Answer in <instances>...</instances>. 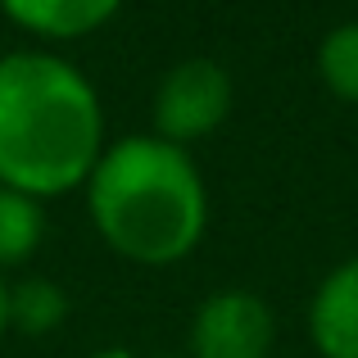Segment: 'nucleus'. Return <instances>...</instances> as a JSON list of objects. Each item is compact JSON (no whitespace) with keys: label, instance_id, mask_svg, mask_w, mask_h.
Masks as SVG:
<instances>
[{"label":"nucleus","instance_id":"1","mask_svg":"<svg viewBox=\"0 0 358 358\" xmlns=\"http://www.w3.org/2000/svg\"><path fill=\"white\" fill-rule=\"evenodd\" d=\"M105 155L100 96L69 59L18 50L0 59V186L64 195L87 186Z\"/></svg>","mask_w":358,"mask_h":358},{"label":"nucleus","instance_id":"2","mask_svg":"<svg viewBox=\"0 0 358 358\" xmlns=\"http://www.w3.org/2000/svg\"><path fill=\"white\" fill-rule=\"evenodd\" d=\"M87 209L114 254L145 268H168L200 245L209 195L182 145L127 136L91 168Z\"/></svg>","mask_w":358,"mask_h":358},{"label":"nucleus","instance_id":"3","mask_svg":"<svg viewBox=\"0 0 358 358\" xmlns=\"http://www.w3.org/2000/svg\"><path fill=\"white\" fill-rule=\"evenodd\" d=\"M231 114V78L213 59H186L164 73L155 91V131L168 145H186L218 131Z\"/></svg>","mask_w":358,"mask_h":358},{"label":"nucleus","instance_id":"4","mask_svg":"<svg viewBox=\"0 0 358 358\" xmlns=\"http://www.w3.org/2000/svg\"><path fill=\"white\" fill-rule=\"evenodd\" d=\"M272 313L250 290H222L195 308L191 354L195 358H268Z\"/></svg>","mask_w":358,"mask_h":358},{"label":"nucleus","instance_id":"5","mask_svg":"<svg viewBox=\"0 0 358 358\" xmlns=\"http://www.w3.org/2000/svg\"><path fill=\"white\" fill-rule=\"evenodd\" d=\"M308 336L322 358H358V259L341 263L317 286L308 308Z\"/></svg>","mask_w":358,"mask_h":358},{"label":"nucleus","instance_id":"6","mask_svg":"<svg viewBox=\"0 0 358 358\" xmlns=\"http://www.w3.org/2000/svg\"><path fill=\"white\" fill-rule=\"evenodd\" d=\"M118 5L122 0H0V9L18 27L36 36H55V41H73V36L105 27L118 14Z\"/></svg>","mask_w":358,"mask_h":358},{"label":"nucleus","instance_id":"7","mask_svg":"<svg viewBox=\"0 0 358 358\" xmlns=\"http://www.w3.org/2000/svg\"><path fill=\"white\" fill-rule=\"evenodd\" d=\"M41 231H45L41 200L0 186V268H18L23 259H32L41 245Z\"/></svg>","mask_w":358,"mask_h":358},{"label":"nucleus","instance_id":"8","mask_svg":"<svg viewBox=\"0 0 358 358\" xmlns=\"http://www.w3.org/2000/svg\"><path fill=\"white\" fill-rule=\"evenodd\" d=\"M69 317V295L45 277H27L9 290V327L23 336H45Z\"/></svg>","mask_w":358,"mask_h":358},{"label":"nucleus","instance_id":"9","mask_svg":"<svg viewBox=\"0 0 358 358\" xmlns=\"http://www.w3.org/2000/svg\"><path fill=\"white\" fill-rule=\"evenodd\" d=\"M317 73L341 100L358 105V23H341L317 45Z\"/></svg>","mask_w":358,"mask_h":358},{"label":"nucleus","instance_id":"10","mask_svg":"<svg viewBox=\"0 0 358 358\" xmlns=\"http://www.w3.org/2000/svg\"><path fill=\"white\" fill-rule=\"evenodd\" d=\"M9 331V290H5V281H0V336Z\"/></svg>","mask_w":358,"mask_h":358},{"label":"nucleus","instance_id":"11","mask_svg":"<svg viewBox=\"0 0 358 358\" xmlns=\"http://www.w3.org/2000/svg\"><path fill=\"white\" fill-rule=\"evenodd\" d=\"M91 358H131L127 350H100V354H91Z\"/></svg>","mask_w":358,"mask_h":358}]
</instances>
